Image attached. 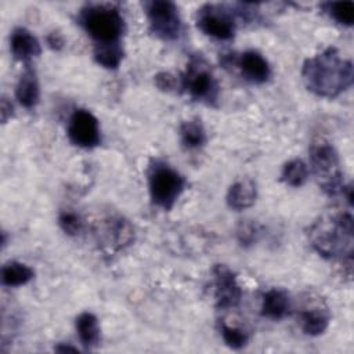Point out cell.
<instances>
[{"label": "cell", "mask_w": 354, "mask_h": 354, "mask_svg": "<svg viewBox=\"0 0 354 354\" xmlns=\"http://www.w3.org/2000/svg\"><path fill=\"white\" fill-rule=\"evenodd\" d=\"M301 77L308 91L318 97L335 98L354 80L353 62L335 47H328L304 61Z\"/></svg>", "instance_id": "obj_1"}, {"label": "cell", "mask_w": 354, "mask_h": 354, "mask_svg": "<svg viewBox=\"0 0 354 354\" xmlns=\"http://www.w3.org/2000/svg\"><path fill=\"white\" fill-rule=\"evenodd\" d=\"M307 235L319 256L343 263L353 261L354 221L350 212L321 216L310 225Z\"/></svg>", "instance_id": "obj_2"}, {"label": "cell", "mask_w": 354, "mask_h": 354, "mask_svg": "<svg viewBox=\"0 0 354 354\" xmlns=\"http://www.w3.org/2000/svg\"><path fill=\"white\" fill-rule=\"evenodd\" d=\"M77 21L95 41V46L119 44L124 32L123 15L116 6L109 3L84 6Z\"/></svg>", "instance_id": "obj_3"}, {"label": "cell", "mask_w": 354, "mask_h": 354, "mask_svg": "<svg viewBox=\"0 0 354 354\" xmlns=\"http://www.w3.org/2000/svg\"><path fill=\"white\" fill-rule=\"evenodd\" d=\"M308 152L310 169L321 189L329 196L343 194L346 184L336 148L324 138H315L310 144Z\"/></svg>", "instance_id": "obj_4"}, {"label": "cell", "mask_w": 354, "mask_h": 354, "mask_svg": "<svg viewBox=\"0 0 354 354\" xmlns=\"http://www.w3.org/2000/svg\"><path fill=\"white\" fill-rule=\"evenodd\" d=\"M185 178L170 165L155 160L148 170V189L153 205L163 210H170L183 191L185 189Z\"/></svg>", "instance_id": "obj_5"}, {"label": "cell", "mask_w": 354, "mask_h": 354, "mask_svg": "<svg viewBox=\"0 0 354 354\" xmlns=\"http://www.w3.org/2000/svg\"><path fill=\"white\" fill-rule=\"evenodd\" d=\"M181 76L183 91H187L195 101L214 105L218 98V83L209 65L201 55L195 54L189 58L187 69Z\"/></svg>", "instance_id": "obj_6"}, {"label": "cell", "mask_w": 354, "mask_h": 354, "mask_svg": "<svg viewBox=\"0 0 354 354\" xmlns=\"http://www.w3.org/2000/svg\"><path fill=\"white\" fill-rule=\"evenodd\" d=\"M142 6L149 29L156 37L165 41H174L181 36L183 21L173 1L151 0L145 1Z\"/></svg>", "instance_id": "obj_7"}, {"label": "cell", "mask_w": 354, "mask_h": 354, "mask_svg": "<svg viewBox=\"0 0 354 354\" xmlns=\"http://www.w3.org/2000/svg\"><path fill=\"white\" fill-rule=\"evenodd\" d=\"M235 19L232 10L220 4H205L196 12V28L209 37L231 40L236 30Z\"/></svg>", "instance_id": "obj_8"}, {"label": "cell", "mask_w": 354, "mask_h": 354, "mask_svg": "<svg viewBox=\"0 0 354 354\" xmlns=\"http://www.w3.org/2000/svg\"><path fill=\"white\" fill-rule=\"evenodd\" d=\"M66 134L69 141L80 148H94L101 142L98 119L87 109H75L69 118Z\"/></svg>", "instance_id": "obj_9"}, {"label": "cell", "mask_w": 354, "mask_h": 354, "mask_svg": "<svg viewBox=\"0 0 354 354\" xmlns=\"http://www.w3.org/2000/svg\"><path fill=\"white\" fill-rule=\"evenodd\" d=\"M213 274V297L217 308H235L242 300V289L236 281V275L225 264H216Z\"/></svg>", "instance_id": "obj_10"}, {"label": "cell", "mask_w": 354, "mask_h": 354, "mask_svg": "<svg viewBox=\"0 0 354 354\" xmlns=\"http://www.w3.org/2000/svg\"><path fill=\"white\" fill-rule=\"evenodd\" d=\"M297 318L303 333L308 336H319L328 329L330 314L319 296L307 293L303 306L299 308Z\"/></svg>", "instance_id": "obj_11"}, {"label": "cell", "mask_w": 354, "mask_h": 354, "mask_svg": "<svg viewBox=\"0 0 354 354\" xmlns=\"http://www.w3.org/2000/svg\"><path fill=\"white\" fill-rule=\"evenodd\" d=\"M235 65L239 68L242 76L254 84H263L271 76L268 61L256 50L243 51L236 57Z\"/></svg>", "instance_id": "obj_12"}, {"label": "cell", "mask_w": 354, "mask_h": 354, "mask_svg": "<svg viewBox=\"0 0 354 354\" xmlns=\"http://www.w3.org/2000/svg\"><path fill=\"white\" fill-rule=\"evenodd\" d=\"M98 231H104L102 239L115 250L123 249L134 241V228L123 216L106 217Z\"/></svg>", "instance_id": "obj_13"}, {"label": "cell", "mask_w": 354, "mask_h": 354, "mask_svg": "<svg viewBox=\"0 0 354 354\" xmlns=\"http://www.w3.org/2000/svg\"><path fill=\"white\" fill-rule=\"evenodd\" d=\"M10 50L15 59L29 62L32 58L39 57L41 53L37 37L26 28H15L10 36Z\"/></svg>", "instance_id": "obj_14"}, {"label": "cell", "mask_w": 354, "mask_h": 354, "mask_svg": "<svg viewBox=\"0 0 354 354\" xmlns=\"http://www.w3.org/2000/svg\"><path fill=\"white\" fill-rule=\"evenodd\" d=\"M293 310V303L289 293L279 288H272L263 295L261 299V315L274 321H279L288 317Z\"/></svg>", "instance_id": "obj_15"}, {"label": "cell", "mask_w": 354, "mask_h": 354, "mask_svg": "<svg viewBox=\"0 0 354 354\" xmlns=\"http://www.w3.org/2000/svg\"><path fill=\"white\" fill-rule=\"evenodd\" d=\"M15 98L26 109H32L39 104V100H40L39 79H37L36 71L30 68L29 64L26 65L25 71L18 79V83L15 86Z\"/></svg>", "instance_id": "obj_16"}, {"label": "cell", "mask_w": 354, "mask_h": 354, "mask_svg": "<svg viewBox=\"0 0 354 354\" xmlns=\"http://www.w3.org/2000/svg\"><path fill=\"white\" fill-rule=\"evenodd\" d=\"M257 198V188L256 183L250 178H241L236 180L227 192V205L239 212L245 210L254 205Z\"/></svg>", "instance_id": "obj_17"}, {"label": "cell", "mask_w": 354, "mask_h": 354, "mask_svg": "<svg viewBox=\"0 0 354 354\" xmlns=\"http://www.w3.org/2000/svg\"><path fill=\"white\" fill-rule=\"evenodd\" d=\"M76 333L82 344L87 348H93L100 344L101 340V330L98 325V319L93 313L84 311L76 317L75 321Z\"/></svg>", "instance_id": "obj_18"}, {"label": "cell", "mask_w": 354, "mask_h": 354, "mask_svg": "<svg viewBox=\"0 0 354 354\" xmlns=\"http://www.w3.org/2000/svg\"><path fill=\"white\" fill-rule=\"evenodd\" d=\"M35 277V271L25 263L8 261L1 267V283L4 286L17 288L26 285Z\"/></svg>", "instance_id": "obj_19"}, {"label": "cell", "mask_w": 354, "mask_h": 354, "mask_svg": "<svg viewBox=\"0 0 354 354\" xmlns=\"http://www.w3.org/2000/svg\"><path fill=\"white\" fill-rule=\"evenodd\" d=\"M181 144L187 149H198L206 144V130L202 122L196 118L184 120L180 126Z\"/></svg>", "instance_id": "obj_20"}, {"label": "cell", "mask_w": 354, "mask_h": 354, "mask_svg": "<svg viewBox=\"0 0 354 354\" xmlns=\"http://www.w3.org/2000/svg\"><path fill=\"white\" fill-rule=\"evenodd\" d=\"M308 178V167L301 159H292L286 162L281 171V181L289 187H301Z\"/></svg>", "instance_id": "obj_21"}, {"label": "cell", "mask_w": 354, "mask_h": 354, "mask_svg": "<svg viewBox=\"0 0 354 354\" xmlns=\"http://www.w3.org/2000/svg\"><path fill=\"white\" fill-rule=\"evenodd\" d=\"M123 48L119 44H102L94 47V59L106 69H116L123 59Z\"/></svg>", "instance_id": "obj_22"}, {"label": "cell", "mask_w": 354, "mask_h": 354, "mask_svg": "<svg viewBox=\"0 0 354 354\" xmlns=\"http://www.w3.org/2000/svg\"><path fill=\"white\" fill-rule=\"evenodd\" d=\"M324 10L332 19L343 26H353L354 24V3L350 0L344 1H329L324 4Z\"/></svg>", "instance_id": "obj_23"}, {"label": "cell", "mask_w": 354, "mask_h": 354, "mask_svg": "<svg viewBox=\"0 0 354 354\" xmlns=\"http://www.w3.org/2000/svg\"><path fill=\"white\" fill-rule=\"evenodd\" d=\"M220 333L223 336L224 343L232 350L243 348L249 342V333L236 325H230L227 322H221Z\"/></svg>", "instance_id": "obj_24"}, {"label": "cell", "mask_w": 354, "mask_h": 354, "mask_svg": "<svg viewBox=\"0 0 354 354\" xmlns=\"http://www.w3.org/2000/svg\"><path fill=\"white\" fill-rule=\"evenodd\" d=\"M58 224L61 230L69 236H77L84 228L83 218L73 210H62L58 214Z\"/></svg>", "instance_id": "obj_25"}, {"label": "cell", "mask_w": 354, "mask_h": 354, "mask_svg": "<svg viewBox=\"0 0 354 354\" xmlns=\"http://www.w3.org/2000/svg\"><path fill=\"white\" fill-rule=\"evenodd\" d=\"M155 86L166 93L171 91H183L181 87V76H176L170 72H159L153 76Z\"/></svg>", "instance_id": "obj_26"}, {"label": "cell", "mask_w": 354, "mask_h": 354, "mask_svg": "<svg viewBox=\"0 0 354 354\" xmlns=\"http://www.w3.org/2000/svg\"><path fill=\"white\" fill-rule=\"evenodd\" d=\"M259 227L257 224H254L253 221H242L238 228H236V236H238V241L241 242V245L243 246H248V245H252L257 241V236H259Z\"/></svg>", "instance_id": "obj_27"}, {"label": "cell", "mask_w": 354, "mask_h": 354, "mask_svg": "<svg viewBox=\"0 0 354 354\" xmlns=\"http://www.w3.org/2000/svg\"><path fill=\"white\" fill-rule=\"evenodd\" d=\"M46 40H47L48 47H50L51 50H54V51H59V50L65 46V39H64V36H62L59 32H57V30L48 33Z\"/></svg>", "instance_id": "obj_28"}, {"label": "cell", "mask_w": 354, "mask_h": 354, "mask_svg": "<svg viewBox=\"0 0 354 354\" xmlns=\"http://www.w3.org/2000/svg\"><path fill=\"white\" fill-rule=\"evenodd\" d=\"M0 113H1V122H3V123H7L8 119H11V116L14 115V106H12V104L8 101V98H6V97L1 98Z\"/></svg>", "instance_id": "obj_29"}, {"label": "cell", "mask_w": 354, "mask_h": 354, "mask_svg": "<svg viewBox=\"0 0 354 354\" xmlns=\"http://www.w3.org/2000/svg\"><path fill=\"white\" fill-rule=\"evenodd\" d=\"M55 351L58 353H79V350L71 344H65V343H59L54 347Z\"/></svg>", "instance_id": "obj_30"}]
</instances>
